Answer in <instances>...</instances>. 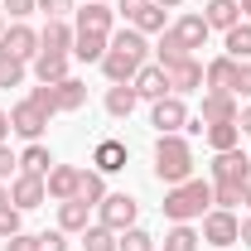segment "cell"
<instances>
[{
	"mask_svg": "<svg viewBox=\"0 0 251 251\" xmlns=\"http://www.w3.org/2000/svg\"><path fill=\"white\" fill-rule=\"evenodd\" d=\"M232 77H237V58H227V53L203 68V82H208L213 92H232Z\"/></svg>",
	"mask_w": 251,
	"mask_h": 251,
	"instance_id": "obj_21",
	"label": "cell"
},
{
	"mask_svg": "<svg viewBox=\"0 0 251 251\" xmlns=\"http://www.w3.org/2000/svg\"><path fill=\"white\" fill-rule=\"evenodd\" d=\"M145 34L140 29H121L111 39V49H106V58H101V73L111 77V82H130L140 68H145Z\"/></svg>",
	"mask_w": 251,
	"mask_h": 251,
	"instance_id": "obj_1",
	"label": "cell"
},
{
	"mask_svg": "<svg viewBox=\"0 0 251 251\" xmlns=\"http://www.w3.org/2000/svg\"><path fill=\"white\" fill-rule=\"evenodd\" d=\"M198 242H203V237H198L188 222H174V232L164 237V251H198Z\"/></svg>",
	"mask_w": 251,
	"mask_h": 251,
	"instance_id": "obj_32",
	"label": "cell"
},
{
	"mask_svg": "<svg viewBox=\"0 0 251 251\" xmlns=\"http://www.w3.org/2000/svg\"><path fill=\"white\" fill-rule=\"evenodd\" d=\"M77 179H82V169H73V164H53L49 179H44V188H49V198L68 203V198H77Z\"/></svg>",
	"mask_w": 251,
	"mask_h": 251,
	"instance_id": "obj_15",
	"label": "cell"
},
{
	"mask_svg": "<svg viewBox=\"0 0 251 251\" xmlns=\"http://www.w3.org/2000/svg\"><path fill=\"white\" fill-rule=\"evenodd\" d=\"M68 63H73V53H44V49H39L34 77H39V82H63V77H68Z\"/></svg>",
	"mask_w": 251,
	"mask_h": 251,
	"instance_id": "obj_19",
	"label": "cell"
},
{
	"mask_svg": "<svg viewBox=\"0 0 251 251\" xmlns=\"http://www.w3.org/2000/svg\"><path fill=\"white\" fill-rule=\"evenodd\" d=\"M242 203H251V179H247V188H242Z\"/></svg>",
	"mask_w": 251,
	"mask_h": 251,
	"instance_id": "obj_51",
	"label": "cell"
},
{
	"mask_svg": "<svg viewBox=\"0 0 251 251\" xmlns=\"http://www.w3.org/2000/svg\"><path fill=\"white\" fill-rule=\"evenodd\" d=\"M251 179V155H242V150H222L218 159H213V184H242L247 188Z\"/></svg>",
	"mask_w": 251,
	"mask_h": 251,
	"instance_id": "obj_9",
	"label": "cell"
},
{
	"mask_svg": "<svg viewBox=\"0 0 251 251\" xmlns=\"http://www.w3.org/2000/svg\"><path fill=\"white\" fill-rule=\"evenodd\" d=\"M242 242L251 247V218H242Z\"/></svg>",
	"mask_w": 251,
	"mask_h": 251,
	"instance_id": "obj_47",
	"label": "cell"
},
{
	"mask_svg": "<svg viewBox=\"0 0 251 251\" xmlns=\"http://www.w3.org/2000/svg\"><path fill=\"white\" fill-rule=\"evenodd\" d=\"M164 77H169V92H174V97L198 92V87H203V63L188 53V58H179L174 68H164Z\"/></svg>",
	"mask_w": 251,
	"mask_h": 251,
	"instance_id": "obj_10",
	"label": "cell"
},
{
	"mask_svg": "<svg viewBox=\"0 0 251 251\" xmlns=\"http://www.w3.org/2000/svg\"><path fill=\"white\" fill-rule=\"evenodd\" d=\"M0 39H5V20H0Z\"/></svg>",
	"mask_w": 251,
	"mask_h": 251,
	"instance_id": "obj_52",
	"label": "cell"
},
{
	"mask_svg": "<svg viewBox=\"0 0 251 251\" xmlns=\"http://www.w3.org/2000/svg\"><path fill=\"white\" fill-rule=\"evenodd\" d=\"M208 203H213V184H203V179H184V184H174L164 193V218L169 222H193L208 213Z\"/></svg>",
	"mask_w": 251,
	"mask_h": 251,
	"instance_id": "obj_2",
	"label": "cell"
},
{
	"mask_svg": "<svg viewBox=\"0 0 251 251\" xmlns=\"http://www.w3.org/2000/svg\"><path fill=\"white\" fill-rule=\"evenodd\" d=\"M213 203H218V208H227V213H232V208L242 203V184H213Z\"/></svg>",
	"mask_w": 251,
	"mask_h": 251,
	"instance_id": "obj_36",
	"label": "cell"
},
{
	"mask_svg": "<svg viewBox=\"0 0 251 251\" xmlns=\"http://www.w3.org/2000/svg\"><path fill=\"white\" fill-rule=\"evenodd\" d=\"M232 97H251V58L237 63V77H232Z\"/></svg>",
	"mask_w": 251,
	"mask_h": 251,
	"instance_id": "obj_38",
	"label": "cell"
},
{
	"mask_svg": "<svg viewBox=\"0 0 251 251\" xmlns=\"http://www.w3.org/2000/svg\"><path fill=\"white\" fill-rule=\"evenodd\" d=\"M44 198H49V188H44V179H39V174H15V184H10V203H15L20 213L39 208Z\"/></svg>",
	"mask_w": 251,
	"mask_h": 251,
	"instance_id": "obj_11",
	"label": "cell"
},
{
	"mask_svg": "<svg viewBox=\"0 0 251 251\" xmlns=\"http://www.w3.org/2000/svg\"><path fill=\"white\" fill-rule=\"evenodd\" d=\"M130 29H140V34H164V10L150 0L145 10H135V15H130Z\"/></svg>",
	"mask_w": 251,
	"mask_h": 251,
	"instance_id": "obj_30",
	"label": "cell"
},
{
	"mask_svg": "<svg viewBox=\"0 0 251 251\" xmlns=\"http://www.w3.org/2000/svg\"><path fill=\"white\" fill-rule=\"evenodd\" d=\"M237 5H242V15H247V20H251V0H237Z\"/></svg>",
	"mask_w": 251,
	"mask_h": 251,
	"instance_id": "obj_50",
	"label": "cell"
},
{
	"mask_svg": "<svg viewBox=\"0 0 251 251\" xmlns=\"http://www.w3.org/2000/svg\"><path fill=\"white\" fill-rule=\"evenodd\" d=\"M49 169H53V155H49V145H39V140H34L29 150L20 155V174H39V179H49Z\"/></svg>",
	"mask_w": 251,
	"mask_h": 251,
	"instance_id": "obj_25",
	"label": "cell"
},
{
	"mask_svg": "<svg viewBox=\"0 0 251 251\" xmlns=\"http://www.w3.org/2000/svg\"><path fill=\"white\" fill-rule=\"evenodd\" d=\"M213 121H237V97L232 92H203V126H213Z\"/></svg>",
	"mask_w": 251,
	"mask_h": 251,
	"instance_id": "obj_16",
	"label": "cell"
},
{
	"mask_svg": "<svg viewBox=\"0 0 251 251\" xmlns=\"http://www.w3.org/2000/svg\"><path fill=\"white\" fill-rule=\"evenodd\" d=\"M5 10H10L15 20H25V15H34V10H39V0H5Z\"/></svg>",
	"mask_w": 251,
	"mask_h": 251,
	"instance_id": "obj_42",
	"label": "cell"
},
{
	"mask_svg": "<svg viewBox=\"0 0 251 251\" xmlns=\"http://www.w3.org/2000/svg\"><path fill=\"white\" fill-rule=\"evenodd\" d=\"M29 101L44 111V116H58V111H77L82 101H87V82H77V77H63V82H44V87H34Z\"/></svg>",
	"mask_w": 251,
	"mask_h": 251,
	"instance_id": "obj_4",
	"label": "cell"
},
{
	"mask_svg": "<svg viewBox=\"0 0 251 251\" xmlns=\"http://www.w3.org/2000/svg\"><path fill=\"white\" fill-rule=\"evenodd\" d=\"M5 251H39V237H25V232H15V237L5 242Z\"/></svg>",
	"mask_w": 251,
	"mask_h": 251,
	"instance_id": "obj_41",
	"label": "cell"
},
{
	"mask_svg": "<svg viewBox=\"0 0 251 251\" xmlns=\"http://www.w3.org/2000/svg\"><path fill=\"white\" fill-rule=\"evenodd\" d=\"M145 5H150V0H121V15L130 20V15H135V10H145Z\"/></svg>",
	"mask_w": 251,
	"mask_h": 251,
	"instance_id": "obj_44",
	"label": "cell"
},
{
	"mask_svg": "<svg viewBox=\"0 0 251 251\" xmlns=\"http://www.w3.org/2000/svg\"><path fill=\"white\" fill-rule=\"evenodd\" d=\"M174 34L184 39V49L193 53V49H203V39H208V20H203V15H184V20L174 25Z\"/></svg>",
	"mask_w": 251,
	"mask_h": 251,
	"instance_id": "obj_26",
	"label": "cell"
},
{
	"mask_svg": "<svg viewBox=\"0 0 251 251\" xmlns=\"http://www.w3.org/2000/svg\"><path fill=\"white\" fill-rule=\"evenodd\" d=\"M227 58H237V63H247V58H251V20L227 29Z\"/></svg>",
	"mask_w": 251,
	"mask_h": 251,
	"instance_id": "obj_29",
	"label": "cell"
},
{
	"mask_svg": "<svg viewBox=\"0 0 251 251\" xmlns=\"http://www.w3.org/2000/svg\"><path fill=\"white\" fill-rule=\"evenodd\" d=\"M0 53H10V58H20V63H34L39 58V34L15 20V25L5 29V39H0Z\"/></svg>",
	"mask_w": 251,
	"mask_h": 251,
	"instance_id": "obj_8",
	"label": "cell"
},
{
	"mask_svg": "<svg viewBox=\"0 0 251 251\" xmlns=\"http://www.w3.org/2000/svg\"><path fill=\"white\" fill-rule=\"evenodd\" d=\"M82 247H87V251H116V232L97 222V227H87V232H82Z\"/></svg>",
	"mask_w": 251,
	"mask_h": 251,
	"instance_id": "obj_33",
	"label": "cell"
},
{
	"mask_svg": "<svg viewBox=\"0 0 251 251\" xmlns=\"http://www.w3.org/2000/svg\"><path fill=\"white\" fill-rule=\"evenodd\" d=\"M106 49H111L106 34H82V29H77V39H73V58H82V63H101Z\"/></svg>",
	"mask_w": 251,
	"mask_h": 251,
	"instance_id": "obj_20",
	"label": "cell"
},
{
	"mask_svg": "<svg viewBox=\"0 0 251 251\" xmlns=\"http://www.w3.org/2000/svg\"><path fill=\"white\" fill-rule=\"evenodd\" d=\"M39 251H68V232H39Z\"/></svg>",
	"mask_w": 251,
	"mask_h": 251,
	"instance_id": "obj_39",
	"label": "cell"
},
{
	"mask_svg": "<svg viewBox=\"0 0 251 251\" xmlns=\"http://www.w3.org/2000/svg\"><path fill=\"white\" fill-rule=\"evenodd\" d=\"M155 53H159V68H174V63H179V58H188L184 39H179V34H174V29H164V39H159V49H155Z\"/></svg>",
	"mask_w": 251,
	"mask_h": 251,
	"instance_id": "obj_31",
	"label": "cell"
},
{
	"mask_svg": "<svg viewBox=\"0 0 251 251\" xmlns=\"http://www.w3.org/2000/svg\"><path fill=\"white\" fill-rule=\"evenodd\" d=\"M203 242H208V247H232V242H242V222L232 218L227 208L203 213Z\"/></svg>",
	"mask_w": 251,
	"mask_h": 251,
	"instance_id": "obj_7",
	"label": "cell"
},
{
	"mask_svg": "<svg viewBox=\"0 0 251 251\" xmlns=\"http://www.w3.org/2000/svg\"><path fill=\"white\" fill-rule=\"evenodd\" d=\"M77 198L97 208V203L106 198V174H97V169H82V179H77Z\"/></svg>",
	"mask_w": 251,
	"mask_h": 251,
	"instance_id": "obj_28",
	"label": "cell"
},
{
	"mask_svg": "<svg viewBox=\"0 0 251 251\" xmlns=\"http://www.w3.org/2000/svg\"><path fill=\"white\" fill-rule=\"evenodd\" d=\"M130 87H135V97H145V101H159V97H169V77H164L159 63H145V68L130 77Z\"/></svg>",
	"mask_w": 251,
	"mask_h": 251,
	"instance_id": "obj_13",
	"label": "cell"
},
{
	"mask_svg": "<svg viewBox=\"0 0 251 251\" xmlns=\"http://www.w3.org/2000/svg\"><path fill=\"white\" fill-rule=\"evenodd\" d=\"M116 251H155V237L145 232V227H130L116 237Z\"/></svg>",
	"mask_w": 251,
	"mask_h": 251,
	"instance_id": "obj_34",
	"label": "cell"
},
{
	"mask_svg": "<svg viewBox=\"0 0 251 251\" xmlns=\"http://www.w3.org/2000/svg\"><path fill=\"white\" fill-rule=\"evenodd\" d=\"M155 174L159 184H184V179H193V150H188L184 135H159L155 140Z\"/></svg>",
	"mask_w": 251,
	"mask_h": 251,
	"instance_id": "obj_3",
	"label": "cell"
},
{
	"mask_svg": "<svg viewBox=\"0 0 251 251\" xmlns=\"http://www.w3.org/2000/svg\"><path fill=\"white\" fill-rule=\"evenodd\" d=\"M73 39H77V29H68L63 20H49L39 29V49L44 53H73Z\"/></svg>",
	"mask_w": 251,
	"mask_h": 251,
	"instance_id": "obj_17",
	"label": "cell"
},
{
	"mask_svg": "<svg viewBox=\"0 0 251 251\" xmlns=\"http://www.w3.org/2000/svg\"><path fill=\"white\" fill-rule=\"evenodd\" d=\"M15 232H20V208H15V203H5V208H0V237L10 242Z\"/></svg>",
	"mask_w": 251,
	"mask_h": 251,
	"instance_id": "obj_37",
	"label": "cell"
},
{
	"mask_svg": "<svg viewBox=\"0 0 251 251\" xmlns=\"http://www.w3.org/2000/svg\"><path fill=\"white\" fill-rule=\"evenodd\" d=\"M159 10H179V5H184V0H155Z\"/></svg>",
	"mask_w": 251,
	"mask_h": 251,
	"instance_id": "obj_48",
	"label": "cell"
},
{
	"mask_svg": "<svg viewBox=\"0 0 251 251\" xmlns=\"http://www.w3.org/2000/svg\"><path fill=\"white\" fill-rule=\"evenodd\" d=\"M5 135H10V116L0 111V145H5Z\"/></svg>",
	"mask_w": 251,
	"mask_h": 251,
	"instance_id": "obj_46",
	"label": "cell"
},
{
	"mask_svg": "<svg viewBox=\"0 0 251 251\" xmlns=\"http://www.w3.org/2000/svg\"><path fill=\"white\" fill-rule=\"evenodd\" d=\"M92 164H97V174H116V169H126V145L121 140H101L92 150Z\"/></svg>",
	"mask_w": 251,
	"mask_h": 251,
	"instance_id": "obj_22",
	"label": "cell"
},
{
	"mask_svg": "<svg viewBox=\"0 0 251 251\" xmlns=\"http://www.w3.org/2000/svg\"><path fill=\"white\" fill-rule=\"evenodd\" d=\"M135 101H140V97H135L130 82H111V92H106V111H111V116H130Z\"/></svg>",
	"mask_w": 251,
	"mask_h": 251,
	"instance_id": "obj_27",
	"label": "cell"
},
{
	"mask_svg": "<svg viewBox=\"0 0 251 251\" xmlns=\"http://www.w3.org/2000/svg\"><path fill=\"white\" fill-rule=\"evenodd\" d=\"M111 20H116V10H111L106 0H87V5L77 10V29L82 34H111Z\"/></svg>",
	"mask_w": 251,
	"mask_h": 251,
	"instance_id": "obj_14",
	"label": "cell"
},
{
	"mask_svg": "<svg viewBox=\"0 0 251 251\" xmlns=\"http://www.w3.org/2000/svg\"><path fill=\"white\" fill-rule=\"evenodd\" d=\"M203 135H208V145L213 150H237V140H242V126L237 121H213V126H203Z\"/></svg>",
	"mask_w": 251,
	"mask_h": 251,
	"instance_id": "obj_24",
	"label": "cell"
},
{
	"mask_svg": "<svg viewBox=\"0 0 251 251\" xmlns=\"http://www.w3.org/2000/svg\"><path fill=\"white\" fill-rule=\"evenodd\" d=\"M237 126H242V135H251V106H242V111H237Z\"/></svg>",
	"mask_w": 251,
	"mask_h": 251,
	"instance_id": "obj_45",
	"label": "cell"
},
{
	"mask_svg": "<svg viewBox=\"0 0 251 251\" xmlns=\"http://www.w3.org/2000/svg\"><path fill=\"white\" fill-rule=\"evenodd\" d=\"M20 82H25V63L0 53V87H20Z\"/></svg>",
	"mask_w": 251,
	"mask_h": 251,
	"instance_id": "obj_35",
	"label": "cell"
},
{
	"mask_svg": "<svg viewBox=\"0 0 251 251\" xmlns=\"http://www.w3.org/2000/svg\"><path fill=\"white\" fill-rule=\"evenodd\" d=\"M39 10H44L49 20H63V15L73 10V0H39Z\"/></svg>",
	"mask_w": 251,
	"mask_h": 251,
	"instance_id": "obj_40",
	"label": "cell"
},
{
	"mask_svg": "<svg viewBox=\"0 0 251 251\" xmlns=\"http://www.w3.org/2000/svg\"><path fill=\"white\" fill-rule=\"evenodd\" d=\"M44 126H49V116L34 106L29 97H25V101L10 111V130H15V135H25V140H39V135H44Z\"/></svg>",
	"mask_w": 251,
	"mask_h": 251,
	"instance_id": "obj_12",
	"label": "cell"
},
{
	"mask_svg": "<svg viewBox=\"0 0 251 251\" xmlns=\"http://www.w3.org/2000/svg\"><path fill=\"white\" fill-rule=\"evenodd\" d=\"M203 20H208V29H232V25H242V5L237 0H208Z\"/></svg>",
	"mask_w": 251,
	"mask_h": 251,
	"instance_id": "obj_18",
	"label": "cell"
},
{
	"mask_svg": "<svg viewBox=\"0 0 251 251\" xmlns=\"http://www.w3.org/2000/svg\"><path fill=\"white\" fill-rule=\"evenodd\" d=\"M5 203H10V188H5V184H0V208H5Z\"/></svg>",
	"mask_w": 251,
	"mask_h": 251,
	"instance_id": "obj_49",
	"label": "cell"
},
{
	"mask_svg": "<svg viewBox=\"0 0 251 251\" xmlns=\"http://www.w3.org/2000/svg\"><path fill=\"white\" fill-rule=\"evenodd\" d=\"M15 164H20V155H10V145H0V179H10Z\"/></svg>",
	"mask_w": 251,
	"mask_h": 251,
	"instance_id": "obj_43",
	"label": "cell"
},
{
	"mask_svg": "<svg viewBox=\"0 0 251 251\" xmlns=\"http://www.w3.org/2000/svg\"><path fill=\"white\" fill-rule=\"evenodd\" d=\"M87 213H92V203L68 198V203H58V227L63 232H87Z\"/></svg>",
	"mask_w": 251,
	"mask_h": 251,
	"instance_id": "obj_23",
	"label": "cell"
},
{
	"mask_svg": "<svg viewBox=\"0 0 251 251\" xmlns=\"http://www.w3.org/2000/svg\"><path fill=\"white\" fill-rule=\"evenodd\" d=\"M150 126H155L159 135H179V130H188V106H184V97H159L155 101V111H150Z\"/></svg>",
	"mask_w": 251,
	"mask_h": 251,
	"instance_id": "obj_6",
	"label": "cell"
},
{
	"mask_svg": "<svg viewBox=\"0 0 251 251\" xmlns=\"http://www.w3.org/2000/svg\"><path fill=\"white\" fill-rule=\"evenodd\" d=\"M97 208H101V227H111L116 237L130 232V227H135V213H140V203H135L130 193H106Z\"/></svg>",
	"mask_w": 251,
	"mask_h": 251,
	"instance_id": "obj_5",
	"label": "cell"
}]
</instances>
